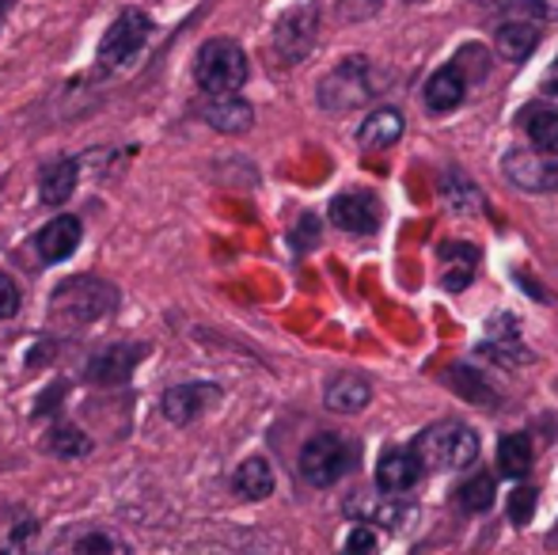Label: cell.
<instances>
[{"label":"cell","mask_w":558,"mask_h":555,"mask_svg":"<svg viewBox=\"0 0 558 555\" xmlns=\"http://www.w3.org/2000/svg\"><path fill=\"white\" fill-rule=\"evenodd\" d=\"M324 400H327V408L338 411V415H353V411L368 408L373 388H368V381L357 377V373H342V377H335L331 385H327Z\"/></svg>","instance_id":"cb8c5ba5"},{"label":"cell","mask_w":558,"mask_h":555,"mask_svg":"<svg viewBox=\"0 0 558 555\" xmlns=\"http://www.w3.org/2000/svg\"><path fill=\"white\" fill-rule=\"evenodd\" d=\"M76 183H81V164L73 156L43 164V171H38V202L43 206H65L76 194Z\"/></svg>","instance_id":"ac0fdd59"},{"label":"cell","mask_w":558,"mask_h":555,"mask_svg":"<svg viewBox=\"0 0 558 555\" xmlns=\"http://www.w3.org/2000/svg\"><path fill=\"white\" fill-rule=\"evenodd\" d=\"M532 514H536V491L517 487L513 495H509V518H513V526H529Z\"/></svg>","instance_id":"1f68e13d"},{"label":"cell","mask_w":558,"mask_h":555,"mask_svg":"<svg viewBox=\"0 0 558 555\" xmlns=\"http://www.w3.org/2000/svg\"><path fill=\"white\" fill-rule=\"evenodd\" d=\"M494 43H498V53L513 65L532 58V50L539 46V27L529 20H506L498 31H494Z\"/></svg>","instance_id":"44dd1931"},{"label":"cell","mask_w":558,"mask_h":555,"mask_svg":"<svg viewBox=\"0 0 558 555\" xmlns=\"http://www.w3.org/2000/svg\"><path fill=\"white\" fill-rule=\"evenodd\" d=\"M316 38H319V8L316 4L293 8L274 27V58L281 65H301L312 53V46H316Z\"/></svg>","instance_id":"52a82bcc"},{"label":"cell","mask_w":558,"mask_h":555,"mask_svg":"<svg viewBox=\"0 0 558 555\" xmlns=\"http://www.w3.org/2000/svg\"><path fill=\"white\" fill-rule=\"evenodd\" d=\"M148 38H153V20H148V12H141V8H125V12H118L114 23L107 27L104 43H99V53H96L99 69H104V73H111V69H125L141 50H145Z\"/></svg>","instance_id":"8992f818"},{"label":"cell","mask_w":558,"mask_h":555,"mask_svg":"<svg viewBox=\"0 0 558 555\" xmlns=\"http://www.w3.org/2000/svg\"><path fill=\"white\" fill-rule=\"evenodd\" d=\"M331 225H338L342 232H353V237H373L380 229V198L373 191H342L331 198Z\"/></svg>","instance_id":"8fae6325"},{"label":"cell","mask_w":558,"mask_h":555,"mask_svg":"<svg viewBox=\"0 0 558 555\" xmlns=\"http://www.w3.org/2000/svg\"><path fill=\"white\" fill-rule=\"evenodd\" d=\"M426 107L434 114H448L456 111V107L463 104V96H468V76H463V61H448L445 69H437L434 76L426 81Z\"/></svg>","instance_id":"e0dca14e"},{"label":"cell","mask_w":558,"mask_h":555,"mask_svg":"<svg viewBox=\"0 0 558 555\" xmlns=\"http://www.w3.org/2000/svg\"><path fill=\"white\" fill-rule=\"evenodd\" d=\"M490 12H506L529 23H558V0H475Z\"/></svg>","instance_id":"f1b7e54d"},{"label":"cell","mask_w":558,"mask_h":555,"mask_svg":"<svg viewBox=\"0 0 558 555\" xmlns=\"http://www.w3.org/2000/svg\"><path fill=\"white\" fill-rule=\"evenodd\" d=\"M353 464H357V445L342 434L308 437L304 449H301V460H296L301 480L308 483V487H319V491L335 487L338 480H345V475L353 472Z\"/></svg>","instance_id":"277c9868"},{"label":"cell","mask_w":558,"mask_h":555,"mask_svg":"<svg viewBox=\"0 0 558 555\" xmlns=\"http://www.w3.org/2000/svg\"><path fill=\"white\" fill-rule=\"evenodd\" d=\"M46 555H130V544L114 529L81 521V526L61 529L50 548H46Z\"/></svg>","instance_id":"30bf717a"},{"label":"cell","mask_w":558,"mask_h":555,"mask_svg":"<svg viewBox=\"0 0 558 555\" xmlns=\"http://www.w3.org/2000/svg\"><path fill=\"white\" fill-rule=\"evenodd\" d=\"M232 491L247 503H263L274 495V468L266 457H247L240 468L232 472Z\"/></svg>","instance_id":"7402d4cb"},{"label":"cell","mask_w":558,"mask_h":555,"mask_svg":"<svg viewBox=\"0 0 558 555\" xmlns=\"http://www.w3.org/2000/svg\"><path fill=\"white\" fill-rule=\"evenodd\" d=\"M475 270H478V248L475 244H460V240L441 244V286L445 289H452V293L468 289L471 278H475Z\"/></svg>","instance_id":"ffe728a7"},{"label":"cell","mask_w":558,"mask_h":555,"mask_svg":"<svg viewBox=\"0 0 558 555\" xmlns=\"http://www.w3.org/2000/svg\"><path fill=\"white\" fill-rule=\"evenodd\" d=\"M217 403H221V385H214V381H186V385H171L163 393L160 411L175 426H191V422H198Z\"/></svg>","instance_id":"9c48e42d"},{"label":"cell","mask_w":558,"mask_h":555,"mask_svg":"<svg viewBox=\"0 0 558 555\" xmlns=\"http://www.w3.org/2000/svg\"><path fill=\"white\" fill-rule=\"evenodd\" d=\"M202 119L206 126H214L217 134H247L255 111H251L247 99L240 96H209V104L202 107Z\"/></svg>","instance_id":"d6986e66"},{"label":"cell","mask_w":558,"mask_h":555,"mask_svg":"<svg viewBox=\"0 0 558 555\" xmlns=\"http://www.w3.org/2000/svg\"><path fill=\"white\" fill-rule=\"evenodd\" d=\"M399 137H403V114H399L396 107H380V111H373L357 130L361 148H368V153H376V148H391Z\"/></svg>","instance_id":"603a6c76"},{"label":"cell","mask_w":558,"mask_h":555,"mask_svg":"<svg viewBox=\"0 0 558 555\" xmlns=\"http://www.w3.org/2000/svg\"><path fill=\"white\" fill-rule=\"evenodd\" d=\"M483 354L494 358L498 365L532 362V350H524L521 335H517V319L509 316V312H501V316L490 319V327H486V335H483Z\"/></svg>","instance_id":"2e32d148"},{"label":"cell","mask_w":558,"mask_h":555,"mask_svg":"<svg viewBox=\"0 0 558 555\" xmlns=\"http://www.w3.org/2000/svg\"><path fill=\"white\" fill-rule=\"evenodd\" d=\"M441 202L452 209V214H478V209H483V191H478L463 171H445L441 176Z\"/></svg>","instance_id":"4316f807"},{"label":"cell","mask_w":558,"mask_h":555,"mask_svg":"<svg viewBox=\"0 0 558 555\" xmlns=\"http://www.w3.org/2000/svg\"><path fill=\"white\" fill-rule=\"evenodd\" d=\"M422 460L414 449H388L380 457V464H376V487H380V495L396 498V495H407V491H414L422 483Z\"/></svg>","instance_id":"5bb4252c"},{"label":"cell","mask_w":558,"mask_h":555,"mask_svg":"<svg viewBox=\"0 0 558 555\" xmlns=\"http://www.w3.org/2000/svg\"><path fill=\"white\" fill-rule=\"evenodd\" d=\"M316 237H319V221L308 214V217H304V221H301V229L293 232V248H301V252H304V248L316 244Z\"/></svg>","instance_id":"836d02e7"},{"label":"cell","mask_w":558,"mask_h":555,"mask_svg":"<svg viewBox=\"0 0 558 555\" xmlns=\"http://www.w3.org/2000/svg\"><path fill=\"white\" fill-rule=\"evenodd\" d=\"M380 552V536L373 533V526H353L350 536H345L342 555H376Z\"/></svg>","instance_id":"4dcf8cb0"},{"label":"cell","mask_w":558,"mask_h":555,"mask_svg":"<svg viewBox=\"0 0 558 555\" xmlns=\"http://www.w3.org/2000/svg\"><path fill=\"white\" fill-rule=\"evenodd\" d=\"M494 498H498V491H494V480L486 472L468 475V480L456 487V503H460L463 514H486L494 506Z\"/></svg>","instance_id":"f546056e"},{"label":"cell","mask_w":558,"mask_h":555,"mask_svg":"<svg viewBox=\"0 0 558 555\" xmlns=\"http://www.w3.org/2000/svg\"><path fill=\"white\" fill-rule=\"evenodd\" d=\"M81 240H84L81 217H73V214L53 217V221H46L43 229L35 232V255H38V263H46V267H53V263H65L69 255H76Z\"/></svg>","instance_id":"4fadbf2b"},{"label":"cell","mask_w":558,"mask_h":555,"mask_svg":"<svg viewBox=\"0 0 558 555\" xmlns=\"http://www.w3.org/2000/svg\"><path fill=\"white\" fill-rule=\"evenodd\" d=\"M20 309H23L20 286H15V278H12V275H4V270H0V319L20 316Z\"/></svg>","instance_id":"d6a6232c"},{"label":"cell","mask_w":558,"mask_h":555,"mask_svg":"<svg viewBox=\"0 0 558 555\" xmlns=\"http://www.w3.org/2000/svg\"><path fill=\"white\" fill-rule=\"evenodd\" d=\"M194 81L206 96H235L247 84V53L232 38H209L194 58Z\"/></svg>","instance_id":"3957f363"},{"label":"cell","mask_w":558,"mask_h":555,"mask_svg":"<svg viewBox=\"0 0 558 555\" xmlns=\"http://www.w3.org/2000/svg\"><path fill=\"white\" fill-rule=\"evenodd\" d=\"M544 88L551 92V96H558V58H555V65L547 69V81H544Z\"/></svg>","instance_id":"e575fe53"},{"label":"cell","mask_w":558,"mask_h":555,"mask_svg":"<svg viewBox=\"0 0 558 555\" xmlns=\"http://www.w3.org/2000/svg\"><path fill=\"white\" fill-rule=\"evenodd\" d=\"M148 350L141 342H107V347L92 350L88 362H84V381H92L96 388H114L125 385L133 377L141 362H145Z\"/></svg>","instance_id":"ba28073f"},{"label":"cell","mask_w":558,"mask_h":555,"mask_svg":"<svg viewBox=\"0 0 558 555\" xmlns=\"http://www.w3.org/2000/svg\"><path fill=\"white\" fill-rule=\"evenodd\" d=\"M478 434L468 422H434L418 434L414 453H418L422 468H434V472H463V468H475L478 460Z\"/></svg>","instance_id":"7a4b0ae2"},{"label":"cell","mask_w":558,"mask_h":555,"mask_svg":"<svg viewBox=\"0 0 558 555\" xmlns=\"http://www.w3.org/2000/svg\"><path fill=\"white\" fill-rule=\"evenodd\" d=\"M118 304H122L118 286L96 275H76L61 281L50 293V319L65 327V331H84V327H96L104 319H111Z\"/></svg>","instance_id":"6da1fadb"},{"label":"cell","mask_w":558,"mask_h":555,"mask_svg":"<svg viewBox=\"0 0 558 555\" xmlns=\"http://www.w3.org/2000/svg\"><path fill=\"white\" fill-rule=\"evenodd\" d=\"M0 555H46L43 544V526L31 510L12 506L0 518Z\"/></svg>","instance_id":"9a60e30c"},{"label":"cell","mask_w":558,"mask_h":555,"mask_svg":"<svg viewBox=\"0 0 558 555\" xmlns=\"http://www.w3.org/2000/svg\"><path fill=\"white\" fill-rule=\"evenodd\" d=\"M92 437L84 434L81 426H73V422H65V419H58L50 430L43 434V449L50 453V457H58V460H76V457H88L92 453Z\"/></svg>","instance_id":"484cf974"},{"label":"cell","mask_w":558,"mask_h":555,"mask_svg":"<svg viewBox=\"0 0 558 555\" xmlns=\"http://www.w3.org/2000/svg\"><path fill=\"white\" fill-rule=\"evenodd\" d=\"M380 81H376V69L368 58H345L342 65H335L331 73L319 81V107L331 114L353 111V107H365L368 99H376Z\"/></svg>","instance_id":"5b68a950"},{"label":"cell","mask_w":558,"mask_h":555,"mask_svg":"<svg viewBox=\"0 0 558 555\" xmlns=\"http://www.w3.org/2000/svg\"><path fill=\"white\" fill-rule=\"evenodd\" d=\"M501 168L521 191H558V156H544L536 148H513L506 153Z\"/></svg>","instance_id":"7c38bea8"},{"label":"cell","mask_w":558,"mask_h":555,"mask_svg":"<svg viewBox=\"0 0 558 555\" xmlns=\"http://www.w3.org/2000/svg\"><path fill=\"white\" fill-rule=\"evenodd\" d=\"M532 468V442L524 434H506L498 442V472L506 480H524Z\"/></svg>","instance_id":"83f0119b"},{"label":"cell","mask_w":558,"mask_h":555,"mask_svg":"<svg viewBox=\"0 0 558 555\" xmlns=\"http://www.w3.org/2000/svg\"><path fill=\"white\" fill-rule=\"evenodd\" d=\"M521 126L529 134L532 148L544 156H558V111L547 104H532L529 111L521 114Z\"/></svg>","instance_id":"d4e9b609"}]
</instances>
